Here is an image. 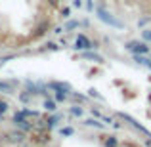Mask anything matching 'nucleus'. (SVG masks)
<instances>
[{
    "mask_svg": "<svg viewBox=\"0 0 151 147\" xmlns=\"http://www.w3.org/2000/svg\"><path fill=\"white\" fill-rule=\"evenodd\" d=\"M142 38H144L145 42H151V31H149V29L142 31Z\"/></svg>",
    "mask_w": 151,
    "mask_h": 147,
    "instance_id": "15",
    "label": "nucleus"
},
{
    "mask_svg": "<svg viewBox=\"0 0 151 147\" xmlns=\"http://www.w3.org/2000/svg\"><path fill=\"white\" fill-rule=\"evenodd\" d=\"M82 113H84V111H82V107H78V105L71 107V115H73V117H82Z\"/></svg>",
    "mask_w": 151,
    "mask_h": 147,
    "instance_id": "11",
    "label": "nucleus"
},
{
    "mask_svg": "<svg viewBox=\"0 0 151 147\" xmlns=\"http://www.w3.org/2000/svg\"><path fill=\"white\" fill-rule=\"evenodd\" d=\"M48 29H50V23H48V21H44V23H42V25H38L37 33H35L33 37H35V38H37V37H42V34H44V33H46V31H48Z\"/></svg>",
    "mask_w": 151,
    "mask_h": 147,
    "instance_id": "6",
    "label": "nucleus"
},
{
    "mask_svg": "<svg viewBox=\"0 0 151 147\" xmlns=\"http://www.w3.org/2000/svg\"><path fill=\"white\" fill-rule=\"evenodd\" d=\"M105 145H107V147H117V140H115L113 136H109V138L105 140Z\"/></svg>",
    "mask_w": 151,
    "mask_h": 147,
    "instance_id": "14",
    "label": "nucleus"
},
{
    "mask_svg": "<svg viewBox=\"0 0 151 147\" xmlns=\"http://www.w3.org/2000/svg\"><path fill=\"white\" fill-rule=\"evenodd\" d=\"M81 57H86V59H94V61H103L101 55L98 54H88V52H84V54H81Z\"/></svg>",
    "mask_w": 151,
    "mask_h": 147,
    "instance_id": "8",
    "label": "nucleus"
},
{
    "mask_svg": "<svg viewBox=\"0 0 151 147\" xmlns=\"http://www.w3.org/2000/svg\"><path fill=\"white\" fill-rule=\"evenodd\" d=\"M50 2H52V4H58V2H59V0H50Z\"/></svg>",
    "mask_w": 151,
    "mask_h": 147,
    "instance_id": "25",
    "label": "nucleus"
},
{
    "mask_svg": "<svg viewBox=\"0 0 151 147\" xmlns=\"http://www.w3.org/2000/svg\"><path fill=\"white\" fill-rule=\"evenodd\" d=\"M31 96H33V94H29V92H23V94H19V99H21L23 103H27L31 99Z\"/></svg>",
    "mask_w": 151,
    "mask_h": 147,
    "instance_id": "16",
    "label": "nucleus"
},
{
    "mask_svg": "<svg viewBox=\"0 0 151 147\" xmlns=\"http://www.w3.org/2000/svg\"><path fill=\"white\" fill-rule=\"evenodd\" d=\"M75 48L77 50H92V48H98L96 42H92L86 34H78L77 38H75Z\"/></svg>",
    "mask_w": 151,
    "mask_h": 147,
    "instance_id": "2",
    "label": "nucleus"
},
{
    "mask_svg": "<svg viewBox=\"0 0 151 147\" xmlns=\"http://www.w3.org/2000/svg\"><path fill=\"white\" fill-rule=\"evenodd\" d=\"M73 99H75V101H78V103H82V101H84V96H78V94H73Z\"/></svg>",
    "mask_w": 151,
    "mask_h": 147,
    "instance_id": "21",
    "label": "nucleus"
},
{
    "mask_svg": "<svg viewBox=\"0 0 151 147\" xmlns=\"http://www.w3.org/2000/svg\"><path fill=\"white\" fill-rule=\"evenodd\" d=\"M48 88L52 90H58V92H69V84H59V82H50L48 84Z\"/></svg>",
    "mask_w": 151,
    "mask_h": 147,
    "instance_id": "5",
    "label": "nucleus"
},
{
    "mask_svg": "<svg viewBox=\"0 0 151 147\" xmlns=\"http://www.w3.org/2000/svg\"><path fill=\"white\" fill-rule=\"evenodd\" d=\"M8 111V103L6 101H0V115H4Z\"/></svg>",
    "mask_w": 151,
    "mask_h": 147,
    "instance_id": "19",
    "label": "nucleus"
},
{
    "mask_svg": "<svg viewBox=\"0 0 151 147\" xmlns=\"http://www.w3.org/2000/svg\"><path fill=\"white\" fill-rule=\"evenodd\" d=\"M44 46H46V50H50V52H58L59 50V46L55 44V42H46Z\"/></svg>",
    "mask_w": 151,
    "mask_h": 147,
    "instance_id": "13",
    "label": "nucleus"
},
{
    "mask_svg": "<svg viewBox=\"0 0 151 147\" xmlns=\"http://www.w3.org/2000/svg\"><path fill=\"white\" fill-rule=\"evenodd\" d=\"M61 134L63 136H71V134H73V128H61Z\"/></svg>",
    "mask_w": 151,
    "mask_h": 147,
    "instance_id": "22",
    "label": "nucleus"
},
{
    "mask_svg": "<svg viewBox=\"0 0 151 147\" xmlns=\"http://www.w3.org/2000/svg\"><path fill=\"white\" fill-rule=\"evenodd\" d=\"M69 15H71V10H69V8H63V10H61V17H63V19H67Z\"/></svg>",
    "mask_w": 151,
    "mask_h": 147,
    "instance_id": "20",
    "label": "nucleus"
},
{
    "mask_svg": "<svg viewBox=\"0 0 151 147\" xmlns=\"http://www.w3.org/2000/svg\"><path fill=\"white\" fill-rule=\"evenodd\" d=\"M25 86H27V92L33 94V96H37V94H42L40 90H38V86H37V84H33L31 80H27V82H25Z\"/></svg>",
    "mask_w": 151,
    "mask_h": 147,
    "instance_id": "7",
    "label": "nucleus"
},
{
    "mask_svg": "<svg viewBox=\"0 0 151 147\" xmlns=\"http://www.w3.org/2000/svg\"><path fill=\"white\" fill-rule=\"evenodd\" d=\"M75 27H78V21H69L65 27H63V29H65V31H71V29H75Z\"/></svg>",
    "mask_w": 151,
    "mask_h": 147,
    "instance_id": "18",
    "label": "nucleus"
},
{
    "mask_svg": "<svg viewBox=\"0 0 151 147\" xmlns=\"http://www.w3.org/2000/svg\"><path fill=\"white\" fill-rule=\"evenodd\" d=\"M44 109L50 111V113H54L55 111V101L54 99H44Z\"/></svg>",
    "mask_w": 151,
    "mask_h": 147,
    "instance_id": "9",
    "label": "nucleus"
},
{
    "mask_svg": "<svg viewBox=\"0 0 151 147\" xmlns=\"http://www.w3.org/2000/svg\"><path fill=\"white\" fill-rule=\"evenodd\" d=\"M0 90H4V92L12 94V92H14V84H8V82H0Z\"/></svg>",
    "mask_w": 151,
    "mask_h": 147,
    "instance_id": "12",
    "label": "nucleus"
},
{
    "mask_svg": "<svg viewBox=\"0 0 151 147\" xmlns=\"http://www.w3.org/2000/svg\"><path fill=\"white\" fill-rule=\"evenodd\" d=\"M147 21H149V17H144V19H140V21H138V27H144Z\"/></svg>",
    "mask_w": 151,
    "mask_h": 147,
    "instance_id": "23",
    "label": "nucleus"
},
{
    "mask_svg": "<svg viewBox=\"0 0 151 147\" xmlns=\"http://www.w3.org/2000/svg\"><path fill=\"white\" fill-rule=\"evenodd\" d=\"M84 124L86 126H94V128H103V124H101V122H98L96 118H88V120H84Z\"/></svg>",
    "mask_w": 151,
    "mask_h": 147,
    "instance_id": "10",
    "label": "nucleus"
},
{
    "mask_svg": "<svg viewBox=\"0 0 151 147\" xmlns=\"http://www.w3.org/2000/svg\"><path fill=\"white\" fill-rule=\"evenodd\" d=\"M73 6H75V8H81V6H82V0H75Z\"/></svg>",
    "mask_w": 151,
    "mask_h": 147,
    "instance_id": "24",
    "label": "nucleus"
},
{
    "mask_svg": "<svg viewBox=\"0 0 151 147\" xmlns=\"http://www.w3.org/2000/svg\"><path fill=\"white\" fill-rule=\"evenodd\" d=\"M124 48L128 50V52H132L134 55H145L149 52V46H147V42L145 40H130V42H126L124 44Z\"/></svg>",
    "mask_w": 151,
    "mask_h": 147,
    "instance_id": "1",
    "label": "nucleus"
},
{
    "mask_svg": "<svg viewBox=\"0 0 151 147\" xmlns=\"http://www.w3.org/2000/svg\"><path fill=\"white\" fill-rule=\"evenodd\" d=\"M8 138H10L12 141H15V143H21V141H25V134H23V130H17V132L8 134Z\"/></svg>",
    "mask_w": 151,
    "mask_h": 147,
    "instance_id": "4",
    "label": "nucleus"
},
{
    "mask_svg": "<svg viewBox=\"0 0 151 147\" xmlns=\"http://www.w3.org/2000/svg\"><path fill=\"white\" fill-rule=\"evenodd\" d=\"M55 99H58V101H65V99H67V92H55Z\"/></svg>",
    "mask_w": 151,
    "mask_h": 147,
    "instance_id": "17",
    "label": "nucleus"
},
{
    "mask_svg": "<svg viewBox=\"0 0 151 147\" xmlns=\"http://www.w3.org/2000/svg\"><path fill=\"white\" fill-rule=\"evenodd\" d=\"M149 69H151V67H149Z\"/></svg>",
    "mask_w": 151,
    "mask_h": 147,
    "instance_id": "26",
    "label": "nucleus"
},
{
    "mask_svg": "<svg viewBox=\"0 0 151 147\" xmlns=\"http://www.w3.org/2000/svg\"><path fill=\"white\" fill-rule=\"evenodd\" d=\"M96 14H98V17H100L101 21L109 23L111 27H122V23L119 21V19H115L113 15H111L109 11H105V10H103V8H98V10H96Z\"/></svg>",
    "mask_w": 151,
    "mask_h": 147,
    "instance_id": "3",
    "label": "nucleus"
}]
</instances>
